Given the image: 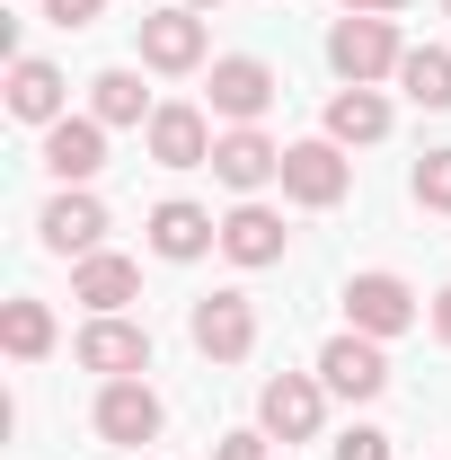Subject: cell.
Returning <instances> with one entry per match:
<instances>
[{"mask_svg":"<svg viewBox=\"0 0 451 460\" xmlns=\"http://www.w3.org/2000/svg\"><path fill=\"white\" fill-rule=\"evenodd\" d=\"M398 62H407L398 18H354L345 9L337 27H328V71H337L345 89H381V80H398Z\"/></svg>","mask_w":451,"mask_h":460,"instance_id":"obj_1","label":"cell"},{"mask_svg":"<svg viewBox=\"0 0 451 460\" xmlns=\"http://www.w3.org/2000/svg\"><path fill=\"white\" fill-rule=\"evenodd\" d=\"M425 319V301H416V284L407 275H390V266H363V275H345V328H363V337H407Z\"/></svg>","mask_w":451,"mask_h":460,"instance_id":"obj_2","label":"cell"},{"mask_svg":"<svg viewBox=\"0 0 451 460\" xmlns=\"http://www.w3.org/2000/svg\"><path fill=\"white\" fill-rule=\"evenodd\" d=\"M283 195L301 204V213H337L345 195H354V160H345V142H283Z\"/></svg>","mask_w":451,"mask_h":460,"instance_id":"obj_3","label":"cell"},{"mask_svg":"<svg viewBox=\"0 0 451 460\" xmlns=\"http://www.w3.org/2000/svg\"><path fill=\"white\" fill-rule=\"evenodd\" d=\"M319 425H328V381H319V372H275V381L257 390V434H275V443H319Z\"/></svg>","mask_w":451,"mask_h":460,"instance_id":"obj_4","label":"cell"},{"mask_svg":"<svg viewBox=\"0 0 451 460\" xmlns=\"http://www.w3.org/2000/svg\"><path fill=\"white\" fill-rule=\"evenodd\" d=\"M186 337L204 363H248L257 354V301L248 292H204L195 310H186Z\"/></svg>","mask_w":451,"mask_h":460,"instance_id":"obj_5","label":"cell"},{"mask_svg":"<svg viewBox=\"0 0 451 460\" xmlns=\"http://www.w3.org/2000/svg\"><path fill=\"white\" fill-rule=\"evenodd\" d=\"M71 354H80V372H98V381H142V372H151V328L124 319V310H107V319H89V328L71 337Z\"/></svg>","mask_w":451,"mask_h":460,"instance_id":"obj_6","label":"cell"},{"mask_svg":"<svg viewBox=\"0 0 451 460\" xmlns=\"http://www.w3.org/2000/svg\"><path fill=\"white\" fill-rule=\"evenodd\" d=\"M98 443H115V452H142V443H160V425H169V407H160V390L151 381H98Z\"/></svg>","mask_w":451,"mask_h":460,"instance_id":"obj_7","label":"cell"},{"mask_svg":"<svg viewBox=\"0 0 451 460\" xmlns=\"http://www.w3.org/2000/svg\"><path fill=\"white\" fill-rule=\"evenodd\" d=\"M133 36H142V71H169V80H186V71H204V9H142L133 18Z\"/></svg>","mask_w":451,"mask_h":460,"instance_id":"obj_8","label":"cell"},{"mask_svg":"<svg viewBox=\"0 0 451 460\" xmlns=\"http://www.w3.org/2000/svg\"><path fill=\"white\" fill-rule=\"evenodd\" d=\"M319 381H328V399H381L390 390V354H381V337H363V328H337V337L319 345Z\"/></svg>","mask_w":451,"mask_h":460,"instance_id":"obj_9","label":"cell"},{"mask_svg":"<svg viewBox=\"0 0 451 460\" xmlns=\"http://www.w3.org/2000/svg\"><path fill=\"white\" fill-rule=\"evenodd\" d=\"M213 177H222L230 195H266V186H283V142L266 133V124H222Z\"/></svg>","mask_w":451,"mask_h":460,"instance_id":"obj_10","label":"cell"},{"mask_svg":"<svg viewBox=\"0 0 451 460\" xmlns=\"http://www.w3.org/2000/svg\"><path fill=\"white\" fill-rule=\"evenodd\" d=\"M204 89H213V115H222V124H266V107L283 98V80H275L266 54H222Z\"/></svg>","mask_w":451,"mask_h":460,"instance_id":"obj_11","label":"cell"},{"mask_svg":"<svg viewBox=\"0 0 451 460\" xmlns=\"http://www.w3.org/2000/svg\"><path fill=\"white\" fill-rule=\"evenodd\" d=\"M213 107H186V98H169V107L142 124V151L160 160V169H213Z\"/></svg>","mask_w":451,"mask_h":460,"instance_id":"obj_12","label":"cell"},{"mask_svg":"<svg viewBox=\"0 0 451 460\" xmlns=\"http://www.w3.org/2000/svg\"><path fill=\"white\" fill-rule=\"evenodd\" d=\"M36 239H45V257H71V266H80V257L107 248V204H98L89 186H62L54 204L36 213Z\"/></svg>","mask_w":451,"mask_h":460,"instance_id":"obj_13","label":"cell"},{"mask_svg":"<svg viewBox=\"0 0 451 460\" xmlns=\"http://www.w3.org/2000/svg\"><path fill=\"white\" fill-rule=\"evenodd\" d=\"M142 239H151V257L195 266V257H213V248H222V222H213L204 204H186V195H160V204H151V222H142Z\"/></svg>","mask_w":451,"mask_h":460,"instance_id":"obj_14","label":"cell"},{"mask_svg":"<svg viewBox=\"0 0 451 460\" xmlns=\"http://www.w3.org/2000/svg\"><path fill=\"white\" fill-rule=\"evenodd\" d=\"M283 248H292V230H283V213L266 204V195H239V204L222 213V257L230 266L257 275V266H283Z\"/></svg>","mask_w":451,"mask_h":460,"instance_id":"obj_15","label":"cell"},{"mask_svg":"<svg viewBox=\"0 0 451 460\" xmlns=\"http://www.w3.org/2000/svg\"><path fill=\"white\" fill-rule=\"evenodd\" d=\"M98 169H107V124H98V115L45 124V177H54V186H89Z\"/></svg>","mask_w":451,"mask_h":460,"instance_id":"obj_16","label":"cell"},{"mask_svg":"<svg viewBox=\"0 0 451 460\" xmlns=\"http://www.w3.org/2000/svg\"><path fill=\"white\" fill-rule=\"evenodd\" d=\"M9 115L36 124V133L62 124V115H71V80H62V62H45V54H18V62H9Z\"/></svg>","mask_w":451,"mask_h":460,"instance_id":"obj_17","label":"cell"},{"mask_svg":"<svg viewBox=\"0 0 451 460\" xmlns=\"http://www.w3.org/2000/svg\"><path fill=\"white\" fill-rule=\"evenodd\" d=\"M71 301H80L89 319L133 310V301H142V266H133V257H115V248H98V257H80V266H71Z\"/></svg>","mask_w":451,"mask_h":460,"instance_id":"obj_18","label":"cell"},{"mask_svg":"<svg viewBox=\"0 0 451 460\" xmlns=\"http://www.w3.org/2000/svg\"><path fill=\"white\" fill-rule=\"evenodd\" d=\"M54 345H62V328H54V301H36V292L0 301V354H9V363H45Z\"/></svg>","mask_w":451,"mask_h":460,"instance_id":"obj_19","label":"cell"},{"mask_svg":"<svg viewBox=\"0 0 451 460\" xmlns=\"http://www.w3.org/2000/svg\"><path fill=\"white\" fill-rule=\"evenodd\" d=\"M89 115H98V124H107V133H124V124H151V89H142V71H133V62H107V71H98V80H89Z\"/></svg>","mask_w":451,"mask_h":460,"instance_id":"obj_20","label":"cell"},{"mask_svg":"<svg viewBox=\"0 0 451 460\" xmlns=\"http://www.w3.org/2000/svg\"><path fill=\"white\" fill-rule=\"evenodd\" d=\"M328 142H345V151L390 142V98H381V89H337V98H328Z\"/></svg>","mask_w":451,"mask_h":460,"instance_id":"obj_21","label":"cell"},{"mask_svg":"<svg viewBox=\"0 0 451 460\" xmlns=\"http://www.w3.org/2000/svg\"><path fill=\"white\" fill-rule=\"evenodd\" d=\"M398 98L425 107V115L451 107V54H443V45H407V62H398Z\"/></svg>","mask_w":451,"mask_h":460,"instance_id":"obj_22","label":"cell"},{"mask_svg":"<svg viewBox=\"0 0 451 460\" xmlns=\"http://www.w3.org/2000/svg\"><path fill=\"white\" fill-rule=\"evenodd\" d=\"M407 195H416L425 213H451V142H443V151H425V160H416V177H407Z\"/></svg>","mask_w":451,"mask_h":460,"instance_id":"obj_23","label":"cell"},{"mask_svg":"<svg viewBox=\"0 0 451 460\" xmlns=\"http://www.w3.org/2000/svg\"><path fill=\"white\" fill-rule=\"evenodd\" d=\"M328 460H390V434L381 425H345L337 443H328Z\"/></svg>","mask_w":451,"mask_h":460,"instance_id":"obj_24","label":"cell"},{"mask_svg":"<svg viewBox=\"0 0 451 460\" xmlns=\"http://www.w3.org/2000/svg\"><path fill=\"white\" fill-rule=\"evenodd\" d=\"M213 460H275V434H222Z\"/></svg>","mask_w":451,"mask_h":460,"instance_id":"obj_25","label":"cell"},{"mask_svg":"<svg viewBox=\"0 0 451 460\" xmlns=\"http://www.w3.org/2000/svg\"><path fill=\"white\" fill-rule=\"evenodd\" d=\"M98 9H107V0H45L54 27H98Z\"/></svg>","mask_w":451,"mask_h":460,"instance_id":"obj_26","label":"cell"},{"mask_svg":"<svg viewBox=\"0 0 451 460\" xmlns=\"http://www.w3.org/2000/svg\"><path fill=\"white\" fill-rule=\"evenodd\" d=\"M425 319H434V337H443V345H451V284H443V292H434V301H425Z\"/></svg>","mask_w":451,"mask_h":460,"instance_id":"obj_27","label":"cell"},{"mask_svg":"<svg viewBox=\"0 0 451 460\" xmlns=\"http://www.w3.org/2000/svg\"><path fill=\"white\" fill-rule=\"evenodd\" d=\"M345 9H354V18H398L407 0H345Z\"/></svg>","mask_w":451,"mask_h":460,"instance_id":"obj_28","label":"cell"},{"mask_svg":"<svg viewBox=\"0 0 451 460\" xmlns=\"http://www.w3.org/2000/svg\"><path fill=\"white\" fill-rule=\"evenodd\" d=\"M186 9H222V0H186Z\"/></svg>","mask_w":451,"mask_h":460,"instance_id":"obj_29","label":"cell"},{"mask_svg":"<svg viewBox=\"0 0 451 460\" xmlns=\"http://www.w3.org/2000/svg\"><path fill=\"white\" fill-rule=\"evenodd\" d=\"M443 9H451V0H443Z\"/></svg>","mask_w":451,"mask_h":460,"instance_id":"obj_30","label":"cell"}]
</instances>
